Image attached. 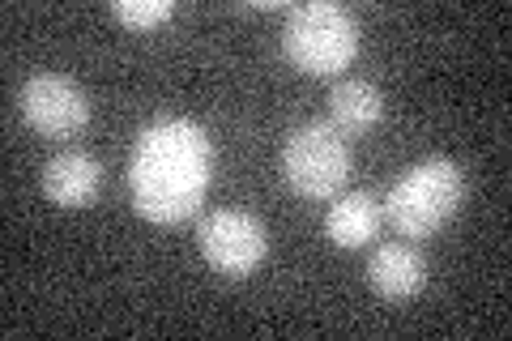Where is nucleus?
I'll return each mask as SVG.
<instances>
[{
  "instance_id": "10",
  "label": "nucleus",
  "mask_w": 512,
  "mask_h": 341,
  "mask_svg": "<svg viewBox=\"0 0 512 341\" xmlns=\"http://www.w3.org/2000/svg\"><path fill=\"white\" fill-rule=\"evenodd\" d=\"M384 120V94L363 77L338 81L329 94V124L342 137H363Z\"/></svg>"
},
{
  "instance_id": "4",
  "label": "nucleus",
  "mask_w": 512,
  "mask_h": 341,
  "mask_svg": "<svg viewBox=\"0 0 512 341\" xmlns=\"http://www.w3.org/2000/svg\"><path fill=\"white\" fill-rule=\"evenodd\" d=\"M282 180L303 201L342 197L350 180V145L333 124L308 120L286 133L282 141Z\"/></svg>"
},
{
  "instance_id": "9",
  "label": "nucleus",
  "mask_w": 512,
  "mask_h": 341,
  "mask_svg": "<svg viewBox=\"0 0 512 341\" xmlns=\"http://www.w3.org/2000/svg\"><path fill=\"white\" fill-rule=\"evenodd\" d=\"M384 222V205L372 197V192H346V197H333L329 214H325V235L338 243V248L355 252L367 248L376 239Z\"/></svg>"
},
{
  "instance_id": "3",
  "label": "nucleus",
  "mask_w": 512,
  "mask_h": 341,
  "mask_svg": "<svg viewBox=\"0 0 512 341\" xmlns=\"http://www.w3.org/2000/svg\"><path fill=\"white\" fill-rule=\"evenodd\" d=\"M359 18L333 0L286 9L282 56L308 77H338L359 56Z\"/></svg>"
},
{
  "instance_id": "5",
  "label": "nucleus",
  "mask_w": 512,
  "mask_h": 341,
  "mask_svg": "<svg viewBox=\"0 0 512 341\" xmlns=\"http://www.w3.org/2000/svg\"><path fill=\"white\" fill-rule=\"evenodd\" d=\"M197 248L205 256V265L222 278H248L261 269L269 252L265 222L244 214V209H218L197 226Z\"/></svg>"
},
{
  "instance_id": "7",
  "label": "nucleus",
  "mask_w": 512,
  "mask_h": 341,
  "mask_svg": "<svg viewBox=\"0 0 512 341\" xmlns=\"http://www.w3.org/2000/svg\"><path fill=\"white\" fill-rule=\"evenodd\" d=\"M103 192V162L82 150H64L43 167V197L60 209H86Z\"/></svg>"
},
{
  "instance_id": "6",
  "label": "nucleus",
  "mask_w": 512,
  "mask_h": 341,
  "mask_svg": "<svg viewBox=\"0 0 512 341\" xmlns=\"http://www.w3.org/2000/svg\"><path fill=\"white\" fill-rule=\"evenodd\" d=\"M22 116L43 137H77L90 124V99L73 77L35 73L22 86Z\"/></svg>"
},
{
  "instance_id": "8",
  "label": "nucleus",
  "mask_w": 512,
  "mask_h": 341,
  "mask_svg": "<svg viewBox=\"0 0 512 341\" xmlns=\"http://www.w3.org/2000/svg\"><path fill=\"white\" fill-rule=\"evenodd\" d=\"M367 286L389 303L414 299L427 286V256L414 243H380L367 261Z\"/></svg>"
},
{
  "instance_id": "2",
  "label": "nucleus",
  "mask_w": 512,
  "mask_h": 341,
  "mask_svg": "<svg viewBox=\"0 0 512 341\" xmlns=\"http://www.w3.org/2000/svg\"><path fill=\"white\" fill-rule=\"evenodd\" d=\"M466 167L453 158H423L389 188L384 218L402 239H431L440 226L466 205Z\"/></svg>"
},
{
  "instance_id": "1",
  "label": "nucleus",
  "mask_w": 512,
  "mask_h": 341,
  "mask_svg": "<svg viewBox=\"0 0 512 341\" xmlns=\"http://www.w3.org/2000/svg\"><path fill=\"white\" fill-rule=\"evenodd\" d=\"M214 171V141L197 120H154L128 154V197L146 222L171 226L201 209Z\"/></svg>"
},
{
  "instance_id": "11",
  "label": "nucleus",
  "mask_w": 512,
  "mask_h": 341,
  "mask_svg": "<svg viewBox=\"0 0 512 341\" xmlns=\"http://www.w3.org/2000/svg\"><path fill=\"white\" fill-rule=\"evenodd\" d=\"M111 18L128 30H154L175 18V5L171 0H116L111 5Z\"/></svg>"
}]
</instances>
